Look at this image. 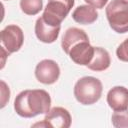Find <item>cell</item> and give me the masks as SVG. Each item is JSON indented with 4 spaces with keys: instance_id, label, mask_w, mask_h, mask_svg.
Instances as JSON below:
<instances>
[{
    "instance_id": "4",
    "label": "cell",
    "mask_w": 128,
    "mask_h": 128,
    "mask_svg": "<svg viewBox=\"0 0 128 128\" xmlns=\"http://www.w3.org/2000/svg\"><path fill=\"white\" fill-rule=\"evenodd\" d=\"M110 27L117 33L128 32V3L124 0H112L105 10Z\"/></svg>"
},
{
    "instance_id": "18",
    "label": "cell",
    "mask_w": 128,
    "mask_h": 128,
    "mask_svg": "<svg viewBox=\"0 0 128 128\" xmlns=\"http://www.w3.org/2000/svg\"><path fill=\"white\" fill-rule=\"evenodd\" d=\"M124 1H125V2H127V3H128V0H124Z\"/></svg>"
},
{
    "instance_id": "3",
    "label": "cell",
    "mask_w": 128,
    "mask_h": 128,
    "mask_svg": "<svg viewBox=\"0 0 128 128\" xmlns=\"http://www.w3.org/2000/svg\"><path fill=\"white\" fill-rule=\"evenodd\" d=\"M102 82L93 76L80 78L74 86V96L82 105H92L96 103L102 95Z\"/></svg>"
},
{
    "instance_id": "10",
    "label": "cell",
    "mask_w": 128,
    "mask_h": 128,
    "mask_svg": "<svg viewBox=\"0 0 128 128\" xmlns=\"http://www.w3.org/2000/svg\"><path fill=\"white\" fill-rule=\"evenodd\" d=\"M107 103L114 111L128 109V89L124 86H115L107 93Z\"/></svg>"
},
{
    "instance_id": "13",
    "label": "cell",
    "mask_w": 128,
    "mask_h": 128,
    "mask_svg": "<svg viewBox=\"0 0 128 128\" xmlns=\"http://www.w3.org/2000/svg\"><path fill=\"white\" fill-rule=\"evenodd\" d=\"M20 8L22 12L33 16L38 14L43 8L42 0H20Z\"/></svg>"
},
{
    "instance_id": "17",
    "label": "cell",
    "mask_w": 128,
    "mask_h": 128,
    "mask_svg": "<svg viewBox=\"0 0 128 128\" xmlns=\"http://www.w3.org/2000/svg\"><path fill=\"white\" fill-rule=\"evenodd\" d=\"M84 1L88 5H90L94 8H97V9H102L108 2V0H84Z\"/></svg>"
},
{
    "instance_id": "12",
    "label": "cell",
    "mask_w": 128,
    "mask_h": 128,
    "mask_svg": "<svg viewBox=\"0 0 128 128\" xmlns=\"http://www.w3.org/2000/svg\"><path fill=\"white\" fill-rule=\"evenodd\" d=\"M72 18L75 22L82 24V25H87V24H92L95 22L98 18V12L96 9L90 5H80L72 13Z\"/></svg>"
},
{
    "instance_id": "6",
    "label": "cell",
    "mask_w": 128,
    "mask_h": 128,
    "mask_svg": "<svg viewBox=\"0 0 128 128\" xmlns=\"http://www.w3.org/2000/svg\"><path fill=\"white\" fill-rule=\"evenodd\" d=\"M72 118L69 111L63 107H53L50 109L41 123H36L33 126L51 127V128H69Z\"/></svg>"
},
{
    "instance_id": "1",
    "label": "cell",
    "mask_w": 128,
    "mask_h": 128,
    "mask_svg": "<svg viewBox=\"0 0 128 128\" xmlns=\"http://www.w3.org/2000/svg\"><path fill=\"white\" fill-rule=\"evenodd\" d=\"M61 46L70 59L78 65L87 66L94 55V47L90 45L88 35L77 27H71L65 31Z\"/></svg>"
},
{
    "instance_id": "15",
    "label": "cell",
    "mask_w": 128,
    "mask_h": 128,
    "mask_svg": "<svg viewBox=\"0 0 128 128\" xmlns=\"http://www.w3.org/2000/svg\"><path fill=\"white\" fill-rule=\"evenodd\" d=\"M117 58L123 62H128V38L125 39L116 50Z\"/></svg>"
},
{
    "instance_id": "14",
    "label": "cell",
    "mask_w": 128,
    "mask_h": 128,
    "mask_svg": "<svg viewBox=\"0 0 128 128\" xmlns=\"http://www.w3.org/2000/svg\"><path fill=\"white\" fill-rule=\"evenodd\" d=\"M111 121L115 128H128V109L115 111L112 114Z\"/></svg>"
},
{
    "instance_id": "5",
    "label": "cell",
    "mask_w": 128,
    "mask_h": 128,
    "mask_svg": "<svg viewBox=\"0 0 128 128\" xmlns=\"http://www.w3.org/2000/svg\"><path fill=\"white\" fill-rule=\"evenodd\" d=\"M74 3L75 0H48L42 14L44 21L53 26L61 25L74 6Z\"/></svg>"
},
{
    "instance_id": "16",
    "label": "cell",
    "mask_w": 128,
    "mask_h": 128,
    "mask_svg": "<svg viewBox=\"0 0 128 128\" xmlns=\"http://www.w3.org/2000/svg\"><path fill=\"white\" fill-rule=\"evenodd\" d=\"M0 83H1V108H3L9 101L10 90H9V87L7 86V84L3 80H1Z\"/></svg>"
},
{
    "instance_id": "11",
    "label": "cell",
    "mask_w": 128,
    "mask_h": 128,
    "mask_svg": "<svg viewBox=\"0 0 128 128\" xmlns=\"http://www.w3.org/2000/svg\"><path fill=\"white\" fill-rule=\"evenodd\" d=\"M111 59L108 51L102 47H94V55L90 63L87 65L88 69L96 72H101L109 68Z\"/></svg>"
},
{
    "instance_id": "2",
    "label": "cell",
    "mask_w": 128,
    "mask_h": 128,
    "mask_svg": "<svg viewBox=\"0 0 128 128\" xmlns=\"http://www.w3.org/2000/svg\"><path fill=\"white\" fill-rule=\"evenodd\" d=\"M51 97L43 89L21 91L14 100L15 112L24 118H32L40 114H46L50 110Z\"/></svg>"
},
{
    "instance_id": "9",
    "label": "cell",
    "mask_w": 128,
    "mask_h": 128,
    "mask_svg": "<svg viewBox=\"0 0 128 128\" xmlns=\"http://www.w3.org/2000/svg\"><path fill=\"white\" fill-rule=\"evenodd\" d=\"M61 25L53 26L44 21L43 17H39L35 23V34L36 37L43 43H53L59 36Z\"/></svg>"
},
{
    "instance_id": "8",
    "label": "cell",
    "mask_w": 128,
    "mask_h": 128,
    "mask_svg": "<svg viewBox=\"0 0 128 128\" xmlns=\"http://www.w3.org/2000/svg\"><path fill=\"white\" fill-rule=\"evenodd\" d=\"M60 76V68L58 64L51 59L40 61L35 68L36 79L43 84L50 85L55 83Z\"/></svg>"
},
{
    "instance_id": "7",
    "label": "cell",
    "mask_w": 128,
    "mask_h": 128,
    "mask_svg": "<svg viewBox=\"0 0 128 128\" xmlns=\"http://www.w3.org/2000/svg\"><path fill=\"white\" fill-rule=\"evenodd\" d=\"M1 42L6 51L10 54L19 51L24 42L22 29L14 24L6 26L1 31Z\"/></svg>"
}]
</instances>
